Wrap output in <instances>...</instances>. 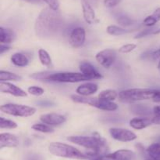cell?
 Here are the masks:
<instances>
[{
  "label": "cell",
  "instance_id": "cell-1",
  "mask_svg": "<svg viewBox=\"0 0 160 160\" xmlns=\"http://www.w3.org/2000/svg\"><path fill=\"white\" fill-rule=\"evenodd\" d=\"M62 25V18L58 11L44 8L34 23V32L41 39H49L58 34Z\"/></svg>",
  "mask_w": 160,
  "mask_h": 160
},
{
  "label": "cell",
  "instance_id": "cell-2",
  "mask_svg": "<svg viewBox=\"0 0 160 160\" xmlns=\"http://www.w3.org/2000/svg\"><path fill=\"white\" fill-rule=\"evenodd\" d=\"M67 141L87 148L85 153L89 158L107 155L109 151L107 141L99 133H94L92 136H69Z\"/></svg>",
  "mask_w": 160,
  "mask_h": 160
},
{
  "label": "cell",
  "instance_id": "cell-3",
  "mask_svg": "<svg viewBox=\"0 0 160 160\" xmlns=\"http://www.w3.org/2000/svg\"><path fill=\"white\" fill-rule=\"evenodd\" d=\"M48 152L55 156L78 160L88 159V157L85 153H83L77 147L65 143L52 142L48 145Z\"/></svg>",
  "mask_w": 160,
  "mask_h": 160
},
{
  "label": "cell",
  "instance_id": "cell-4",
  "mask_svg": "<svg viewBox=\"0 0 160 160\" xmlns=\"http://www.w3.org/2000/svg\"><path fill=\"white\" fill-rule=\"evenodd\" d=\"M156 89L148 88H131L123 89L119 93L118 99L122 102H136L142 100H152Z\"/></svg>",
  "mask_w": 160,
  "mask_h": 160
},
{
  "label": "cell",
  "instance_id": "cell-5",
  "mask_svg": "<svg viewBox=\"0 0 160 160\" xmlns=\"http://www.w3.org/2000/svg\"><path fill=\"white\" fill-rule=\"evenodd\" d=\"M70 99L75 103L88 104L99 110H102V111H114L118 109V105L114 101H108V100H102L98 97L95 98V97H84V96L78 95V94H73L70 96Z\"/></svg>",
  "mask_w": 160,
  "mask_h": 160
},
{
  "label": "cell",
  "instance_id": "cell-6",
  "mask_svg": "<svg viewBox=\"0 0 160 160\" xmlns=\"http://www.w3.org/2000/svg\"><path fill=\"white\" fill-rule=\"evenodd\" d=\"M44 80L63 83H76L89 81L88 78L84 76L81 72H47Z\"/></svg>",
  "mask_w": 160,
  "mask_h": 160
},
{
  "label": "cell",
  "instance_id": "cell-7",
  "mask_svg": "<svg viewBox=\"0 0 160 160\" xmlns=\"http://www.w3.org/2000/svg\"><path fill=\"white\" fill-rule=\"evenodd\" d=\"M0 110L2 113L16 117L28 118L34 115L36 113V108L28 105L18 104H5L1 105Z\"/></svg>",
  "mask_w": 160,
  "mask_h": 160
},
{
  "label": "cell",
  "instance_id": "cell-8",
  "mask_svg": "<svg viewBox=\"0 0 160 160\" xmlns=\"http://www.w3.org/2000/svg\"><path fill=\"white\" fill-rule=\"evenodd\" d=\"M109 134L114 140L120 142H131L137 139V135L131 130L120 127H112L109 129Z\"/></svg>",
  "mask_w": 160,
  "mask_h": 160
},
{
  "label": "cell",
  "instance_id": "cell-9",
  "mask_svg": "<svg viewBox=\"0 0 160 160\" xmlns=\"http://www.w3.org/2000/svg\"><path fill=\"white\" fill-rule=\"evenodd\" d=\"M117 59V52L112 49H106L98 52L95 55L97 62L105 68H109Z\"/></svg>",
  "mask_w": 160,
  "mask_h": 160
},
{
  "label": "cell",
  "instance_id": "cell-10",
  "mask_svg": "<svg viewBox=\"0 0 160 160\" xmlns=\"http://www.w3.org/2000/svg\"><path fill=\"white\" fill-rule=\"evenodd\" d=\"M86 40V31L82 27L73 28L69 36V42L73 48H80L84 44Z\"/></svg>",
  "mask_w": 160,
  "mask_h": 160
},
{
  "label": "cell",
  "instance_id": "cell-11",
  "mask_svg": "<svg viewBox=\"0 0 160 160\" xmlns=\"http://www.w3.org/2000/svg\"><path fill=\"white\" fill-rule=\"evenodd\" d=\"M0 92L17 97H28V93L9 82H0Z\"/></svg>",
  "mask_w": 160,
  "mask_h": 160
},
{
  "label": "cell",
  "instance_id": "cell-12",
  "mask_svg": "<svg viewBox=\"0 0 160 160\" xmlns=\"http://www.w3.org/2000/svg\"><path fill=\"white\" fill-rule=\"evenodd\" d=\"M40 121L43 123L47 124L50 126H59L65 123L67 121L66 116L58 114V113H47V114H42L40 115Z\"/></svg>",
  "mask_w": 160,
  "mask_h": 160
},
{
  "label": "cell",
  "instance_id": "cell-13",
  "mask_svg": "<svg viewBox=\"0 0 160 160\" xmlns=\"http://www.w3.org/2000/svg\"><path fill=\"white\" fill-rule=\"evenodd\" d=\"M79 69L80 72H81L89 80L102 78V75L91 63L88 62V61L81 62L79 64Z\"/></svg>",
  "mask_w": 160,
  "mask_h": 160
},
{
  "label": "cell",
  "instance_id": "cell-14",
  "mask_svg": "<svg viewBox=\"0 0 160 160\" xmlns=\"http://www.w3.org/2000/svg\"><path fill=\"white\" fill-rule=\"evenodd\" d=\"M81 7H82L83 17L86 23L88 24H93L96 22V15L93 9V6L89 0H81Z\"/></svg>",
  "mask_w": 160,
  "mask_h": 160
},
{
  "label": "cell",
  "instance_id": "cell-15",
  "mask_svg": "<svg viewBox=\"0 0 160 160\" xmlns=\"http://www.w3.org/2000/svg\"><path fill=\"white\" fill-rule=\"evenodd\" d=\"M20 141L15 134L10 133H2L0 134V149L4 147H16Z\"/></svg>",
  "mask_w": 160,
  "mask_h": 160
},
{
  "label": "cell",
  "instance_id": "cell-16",
  "mask_svg": "<svg viewBox=\"0 0 160 160\" xmlns=\"http://www.w3.org/2000/svg\"><path fill=\"white\" fill-rule=\"evenodd\" d=\"M98 90V84L90 82H85L80 86H78L76 89L77 94L84 97H90L95 94Z\"/></svg>",
  "mask_w": 160,
  "mask_h": 160
},
{
  "label": "cell",
  "instance_id": "cell-17",
  "mask_svg": "<svg viewBox=\"0 0 160 160\" xmlns=\"http://www.w3.org/2000/svg\"><path fill=\"white\" fill-rule=\"evenodd\" d=\"M106 156L113 160H134L136 155L129 149H120L112 153H108Z\"/></svg>",
  "mask_w": 160,
  "mask_h": 160
},
{
  "label": "cell",
  "instance_id": "cell-18",
  "mask_svg": "<svg viewBox=\"0 0 160 160\" xmlns=\"http://www.w3.org/2000/svg\"><path fill=\"white\" fill-rule=\"evenodd\" d=\"M130 126L137 130H143L152 125V117H136L133 118L129 122Z\"/></svg>",
  "mask_w": 160,
  "mask_h": 160
},
{
  "label": "cell",
  "instance_id": "cell-19",
  "mask_svg": "<svg viewBox=\"0 0 160 160\" xmlns=\"http://www.w3.org/2000/svg\"><path fill=\"white\" fill-rule=\"evenodd\" d=\"M10 61L13 65L19 67H26L29 64L30 62L29 58L28 57L27 55H25L23 53H19V52L13 53L11 56Z\"/></svg>",
  "mask_w": 160,
  "mask_h": 160
},
{
  "label": "cell",
  "instance_id": "cell-20",
  "mask_svg": "<svg viewBox=\"0 0 160 160\" xmlns=\"http://www.w3.org/2000/svg\"><path fill=\"white\" fill-rule=\"evenodd\" d=\"M16 35L12 30L9 28H5L3 27L0 28V42L2 44H10L14 41Z\"/></svg>",
  "mask_w": 160,
  "mask_h": 160
},
{
  "label": "cell",
  "instance_id": "cell-21",
  "mask_svg": "<svg viewBox=\"0 0 160 160\" xmlns=\"http://www.w3.org/2000/svg\"><path fill=\"white\" fill-rule=\"evenodd\" d=\"M134 31V30L131 29H127L126 28L120 26V25H115V24H111L106 28V32L110 35L113 36H120L123 35L128 34Z\"/></svg>",
  "mask_w": 160,
  "mask_h": 160
},
{
  "label": "cell",
  "instance_id": "cell-22",
  "mask_svg": "<svg viewBox=\"0 0 160 160\" xmlns=\"http://www.w3.org/2000/svg\"><path fill=\"white\" fill-rule=\"evenodd\" d=\"M38 54L39 61L42 65L48 67V68L52 67V61L49 53L46 50H44V49H39Z\"/></svg>",
  "mask_w": 160,
  "mask_h": 160
},
{
  "label": "cell",
  "instance_id": "cell-23",
  "mask_svg": "<svg viewBox=\"0 0 160 160\" xmlns=\"http://www.w3.org/2000/svg\"><path fill=\"white\" fill-rule=\"evenodd\" d=\"M22 79V77L9 71H0V82H18Z\"/></svg>",
  "mask_w": 160,
  "mask_h": 160
},
{
  "label": "cell",
  "instance_id": "cell-24",
  "mask_svg": "<svg viewBox=\"0 0 160 160\" xmlns=\"http://www.w3.org/2000/svg\"><path fill=\"white\" fill-rule=\"evenodd\" d=\"M119 97V93L115 89H105L98 93V97L108 101H114Z\"/></svg>",
  "mask_w": 160,
  "mask_h": 160
},
{
  "label": "cell",
  "instance_id": "cell-25",
  "mask_svg": "<svg viewBox=\"0 0 160 160\" xmlns=\"http://www.w3.org/2000/svg\"><path fill=\"white\" fill-rule=\"evenodd\" d=\"M148 155L154 160H160V143H152L146 149Z\"/></svg>",
  "mask_w": 160,
  "mask_h": 160
},
{
  "label": "cell",
  "instance_id": "cell-26",
  "mask_svg": "<svg viewBox=\"0 0 160 160\" xmlns=\"http://www.w3.org/2000/svg\"><path fill=\"white\" fill-rule=\"evenodd\" d=\"M32 130L37 132H40L42 133H51L54 132V129L47 124L41 122V123H35L31 126Z\"/></svg>",
  "mask_w": 160,
  "mask_h": 160
},
{
  "label": "cell",
  "instance_id": "cell-27",
  "mask_svg": "<svg viewBox=\"0 0 160 160\" xmlns=\"http://www.w3.org/2000/svg\"><path fill=\"white\" fill-rule=\"evenodd\" d=\"M18 125L16 122L11 119H6L4 117H0V128L8 129V130H13L17 128Z\"/></svg>",
  "mask_w": 160,
  "mask_h": 160
},
{
  "label": "cell",
  "instance_id": "cell-28",
  "mask_svg": "<svg viewBox=\"0 0 160 160\" xmlns=\"http://www.w3.org/2000/svg\"><path fill=\"white\" fill-rule=\"evenodd\" d=\"M117 23L119 24V25L123 28H126V27L131 26L134 24V20L133 19L130 18L129 17L125 15H120L117 19Z\"/></svg>",
  "mask_w": 160,
  "mask_h": 160
},
{
  "label": "cell",
  "instance_id": "cell-29",
  "mask_svg": "<svg viewBox=\"0 0 160 160\" xmlns=\"http://www.w3.org/2000/svg\"><path fill=\"white\" fill-rule=\"evenodd\" d=\"M143 58L148 60H152V61H157L160 58V47L157 50H152L150 52H147L145 54L142 55Z\"/></svg>",
  "mask_w": 160,
  "mask_h": 160
},
{
  "label": "cell",
  "instance_id": "cell-30",
  "mask_svg": "<svg viewBox=\"0 0 160 160\" xmlns=\"http://www.w3.org/2000/svg\"><path fill=\"white\" fill-rule=\"evenodd\" d=\"M28 93H29L31 95L34 96V97H40L44 94L45 89L40 86H31L28 88Z\"/></svg>",
  "mask_w": 160,
  "mask_h": 160
},
{
  "label": "cell",
  "instance_id": "cell-31",
  "mask_svg": "<svg viewBox=\"0 0 160 160\" xmlns=\"http://www.w3.org/2000/svg\"><path fill=\"white\" fill-rule=\"evenodd\" d=\"M137 47V45L134 43H128L123 45L122 46H120L119 48L118 52L120 53H123V54H126V53H131L132 51H134V50Z\"/></svg>",
  "mask_w": 160,
  "mask_h": 160
},
{
  "label": "cell",
  "instance_id": "cell-32",
  "mask_svg": "<svg viewBox=\"0 0 160 160\" xmlns=\"http://www.w3.org/2000/svg\"><path fill=\"white\" fill-rule=\"evenodd\" d=\"M156 30L157 29H156V28H152L142 30V31H140V32L135 36V39H141V38L145 37V36H148L149 35H153V33L156 31Z\"/></svg>",
  "mask_w": 160,
  "mask_h": 160
},
{
  "label": "cell",
  "instance_id": "cell-33",
  "mask_svg": "<svg viewBox=\"0 0 160 160\" xmlns=\"http://www.w3.org/2000/svg\"><path fill=\"white\" fill-rule=\"evenodd\" d=\"M47 5H48V7L51 9L55 11L59 10V0H43Z\"/></svg>",
  "mask_w": 160,
  "mask_h": 160
},
{
  "label": "cell",
  "instance_id": "cell-34",
  "mask_svg": "<svg viewBox=\"0 0 160 160\" xmlns=\"http://www.w3.org/2000/svg\"><path fill=\"white\" fill-rule=\"evenodd\" d=\"M121 1L122 0H104V5L108 8H112L120 4Z\"/></svg>",
  "mask_w": 160,
  "mask_h": 160
},
{
  "label": "cell",
  "instance_id": "cell-35",
  "mask_svg": "<svg viewBox=\"0 0 160 160\" xmlns=\"http://www.w3.org/2000/svg\"><path fill=\"white\" fill-rule=\"evenodd\" d=\"M9 50H10V46L8 44L1 43V45H0V54L2 55L3 53L9 51Z\"/></svg>",
  "mask_w": 160,
  "mask_h": 160
},
{
  "label": "cell",
  "instance_id": "cell-36",
  "mask_svg": "<svg viewBox=\"0 0 160 160\" xmlns=\"http://www.w3.org/2000/svg\"><path fill=\"white\" fill-rule=\"evenodd\" d=\"M151 15L156 20H157V22L160 21V6L159 7H158L157 9L153 12V13L151 14Z\"/></svg>",
  "mask_w": 160,
  "mask_h": 160
},
{
  "label": "cell",
  "instance_id": "cell-37",
  "mask_svg": "<svg viewBox=\"0 0 160 160\" xmlns=\"http://www.w3.org/2000/svg\"><path fill=\"white\" fill-rule=\"evenodd\" d=\"M152 101L156 103H160V89H156V94L152 99Z\"/></svg>",
  "mask_w": 160,
  "mask_h": 160
},
{
  "label": "cell",
  "instance_id": "cell-38",
  "mask_svg": "<svg viewBox=\"0 0 160 160\" xmlns=\"http://www.w3.org/2000/svg\"><path fill=\"white\" fill-rule=\"evenodd\" d=\"M152 113L154 116H160V105H156L152 108Z\"/></svg>",
  "mask_w": 160,
  "mask_h": 160
},
{
  "label": "cell",
  "instance_id": "cell-39",
  "mask_svg": "<svg viewBox=\"0 0 160 160\" xmlns=\"http://www.w3.org/2000/svg\"><path fill=\"white\" fill-rule=\"evenodd\" d=\"M89 160H113V159H111V158H107L106 155H103V156H98V157H95V158H89Z\"/></svg>",
  "mask_w": 160,
  "mask_h": 160
},
{
  "label": "cell",
  "instance_id": "cell-40",
  "mask_svg": "<svg viewBox=\"0 0 160 160\" xmlns=\"http://www.w3.org/2000/svg\"><path fill=\"white\" fill-rule=\"evenodd\" d=\"M152 122L155 125H160V116H153Z\"/></svg>",
  "mask_w": 160,
  "mask_h": 160
},
{
  "label": "cell",
  "instance_id": "cell-41",
  "mask_svg": "<svg viewBox=\"0 0 160 160\" xmlns=\"http://www.w3.org/2000/svg\"><path fill=\"white\" fill-rule=\"evenodd\" d=\"M89 2H90V3H92V6H96V5H97V2H98V0H89Z\"/></svg>",
  "mask_w": 160,
  "mask_h": 160
},
{
  "label": "cell",
  "instance_id": "cell-42",
  "mask_svg": "<svg viewBox=\"0 0 160 160\" xmlns=\"http://www.w3.org/2000/svg\"><path fill=\"white\" fill-rule=\"evenodd\" d=\"M27 2H29V3H39L40 0H25Z\"/></svg>",
  "mask_w": 160,
  "mask_h": 160
},
{
  "label": "cell",
  "instance_id": "cell-43",
  "mask_svg": "<svg viewBox=\"0 0 160 160\" xmlns=\"http://www.w3.org/2000/svg\"><path fill=\"white\" fill-rule=\"evenodd\" d=\"M159 34H160V28H158V29L156 30V31L153 33V35H159Z\"/></svg>",
  "mask_w": 160,
  "mask_h": 160
},
{
  "label": "cell",
  "instance_id": "cell-44",
  "mask_svg": "<svg viewBox=\"0 0 160 160\" xmlns=\"http://www.w3.org/2000/svg\"><path fill=\"white\" fill-rule=\"evenodd\" d=\"M157 67H158V69H159V70H160V59H159V63H158Z\"/></svg>",
  "mask_w": 160,
  "mask_h": 160
},
{
  "label": "cell",
  "instance_id": "cell-45",
  "mask_svg": "<svg viewBox=\"0 0 160 160\" xmlns=\"http://www.w3.org/2000/svg\"><path fill=\"white\" fill-rule=\"evenodd\" d=\"M145 160H154V159H152V158H147V159H145Z\"/></svg>",
  "mask_w": 160,
  "mask_h": 160
}]
</instances>
